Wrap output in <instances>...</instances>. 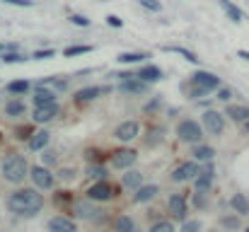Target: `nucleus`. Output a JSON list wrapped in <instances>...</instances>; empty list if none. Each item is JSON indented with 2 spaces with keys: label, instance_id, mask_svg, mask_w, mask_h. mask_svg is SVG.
I'll use <instances>...</instances> for the list:
<instances>
[{
  "label": "nucleus",
  "instance_id": "0eeeda50",
  "mask_svg": "<svg viewBox=\"0 0 249 232\" xmlns=\"http://www.w3.org/2000/svg\"><path fill=\"white\" fill-rule=\"evenodd\" d=\"M32 181H34V189H44V191H49V189H53V184H56V179H53V174L49 172V167H44V164H36V167H32Z\"/></svg>",
  "mask_w": 249,
  "mask_h": 232
},
{
  "label": "nucleus",
  "instance_id": "6e6552de",
  "mask_svg": "<svg viewBox=\"0 0 249 232\" xmlns=\"http://www.w3.org/2000/svg\"><path fill=\"white\" fill-rule=\"evenodd\" d=\"M111 196H114V189H111L107 181H97V184H92V186L87 189V198H89L92 203L111 201Z\"/></svg>",
  "mask_w": 249,
  "mask_h": 232
},
{
  "label": "nucleus",
  "instance_id": "79ce46f5",
  "mask_svg": "<svg viewBox=\"0 0 249 232\" xmlns=\"http://www.w3.org/2000/svg\"><path fill=\"white\" fill-rule=\"evenodd\" d=\"M71 22H73L75 27H89V19H87L85 15H71Z\"/></svg>",
  "mask_w": 249,
  "mask_h": 232
},
{
  "label": "nucleus",
  "instance_id": "dca6fc26",
  "mask_svg": "<svg viewBox=\"0 0 249 232\" xmlns=\"http://www.w3.org/2000/svg\"><path fill=\"white\" fill-rule=\"evenodd\" d=\"M119 89L126 92V94H143V92L148 89V82H143L141 77L136 75L133 80H124V82H119Z\"/></svg>",
  "mask_w": 249,
  "mask_h": 232
},
{
  "label": "nucleus",
  "instance_id": "cd10ccee",
  "mask_svg": "<svg viewBox=\"0 0 249 232\" xmlns=\"http://www.w3.org/2000/svg\"><path fill=\"white\" fill-rule=\"evenodd\" d=\"M5 89H7L10 94H24V92L29 89V80H12V82L5 85Z\"/></svg>",
  "mask_w": 249,
  "mask_h": 232
},
{
  "label": "nucleus",
  "instance_id": "4468645a",
  "mask_svg": "<svg viewBox=\"0 0 249 232\" xmlns=\"http://www.w3.org/2000/svg\"><path fill=\"white\" fill-rule=\"evenodd\" d=\"M225 116L230 119V121H235V124H247L249 121V107L247 104H228V109H225Z\"/></svg>",
  "mask_w": 249,
  "mask_h": 232
},
{
  "label": "nucleus",
  "instance_id": "412c9836",
  "mask_svg": "<svg viewBox=\"0 0 249 232\" xmlns=\"http://www.w3.org/2000/svg\"><path fill=\"white\" fill-rule=\"evenodd\" d=\"M99 94H102V87H97V85H92V87H83V89H78V92H75V104H87V102L97 99Z\"/></svg>",
  "mask_w": 249,
  "mask_h": 232
},
{
  "label": "nucleus",
  "instance_id": "603ef678",
  "mask_svg": "<svg viewBox=\"0 0 249 232\" xmlns=\"http://www.w3.org/2000/svg\"><path fill=\"white\" fill-rule=\"evenodd\" d=\"M245 232H249V228H245Z\"/></svg>",
  "mask_w": 249,
  "mask_h": 232
},
{
  "label": "nucleus",
  "instance_id": "2f4dec72",
  "mask_svg": "<svg viewBox=\"0 0 249 232\" xmlns=\"http://www.w3.org/2000/svg\"><path fill=\"white\" fill-rule=\"evenodd\" d=\"M167 51H172V54H179V56H184L189 63H198V58L191 54V51H186V49H181V46H167Z\"/></svg>",
  "mask_w": 249,
  "mask_h": 232
},
{
  "label": "nucleus",
  "instance_id": "a878e982",
  "mask_svg": "<svg viewBox=\"0 0 249 232\" xmlns=\"http://www.w3.org/2000/svg\"><path fill=\"white\" fill-rule=\"evenodd\" d=\"M27 111V104L22 99H10L5 104V116H22Z\"/></svg>",
  "mask_w": 249,
  "mask_h": 232
},
{
  "label": "nucleus",
  "instance_id": "49530a36",
  "mask_svg": "<svg viewBox=\"0 0 249 232\" xmlns=\"http://www.w3.org/2000/svg\"><path fill=\"white\" fill-rule=\"evenodd\" d=\"M2 2H10V5H19V7H29L32 0H2Z\"/></svg>",
  "mask_w": 249,
  "mask_h": 232
},
{
  "label": "nucleus",
  "instance_id": "e433bc0d",
  "mask_svg": "<svg viewBox=\"0 0 249 232\" xmlns=\"http://www.w3.org/2000/svg\"><path fill=\"white\" fill-rule=\"evenodd\" d=\"M138 2H141V7H145L148 12H160V10H162L160 0H138Z\"/></svg>",
  "mask_w": 249,
  "mask_h": 232
},
{
  "label": "nucleus",
  "instance_id": "20e7f679",
  "mask_svg": "<svg viewBox=\"0 0 249 232\" xmlns=\"http://www.w3.org/2000/svg\"><path fill=\"white\" fill-rule=\"evenodd\" d=\"M177 138L181 143H196L198 145L201 138H203V126L198 121H194V119H184L177 126Z\"/></svg>",
  "mask_w": 249,
  "mask_h": 232
},
{
  "label": "nucleus",
  "instance_id": "a19ab883",
  "mask_svg": "<svg viewBox=\"0 0 249 232\" xmlns=\"http://www.w3.org/2000/svg\"><path fill=\"white\" fill-rule=\"evenodd\" d=\"M41 85H53V87H58V89H66L68 82H66V80H58V77H46Z\"/></svg>",
  "mask_w": 249,
  "mask_h": 232
},
{
  "label": "nucleus",
  "instance_id": "393cba45",
  "mask_svg": "<svg viewBox=\"0 0 249 232\" xmlns=\"http://www.w3.org/2000/svg\"><path fill=\"white\" fill-rule=\"evenodd\" d=\"M114 232H138L136 228V220L131 215H119L114 220Z\"/></svg>",
  "mask_w": 249,
  "mask_h": 232
},
{
  "label": "nucleus",
  "instance_id": "a211bd4d",
  "mask_svg": "<svg viewBox=\"0 0 249 232\" xmlns=\"http://www.w3.org/2000/svg\"><path fill=\"white\" fill-rule=\"evenodd\" d=\"M46 104H56V92H51L44 85H39L36 92H34V107H46Z\"/></svg>",
  "mask_w": 249,
  "mask_h": 232
},
{
  "label": "nucleus",
  "instance_id": "a18cd8bd",
  "mask_svg": "<svg viewBox=\"0 0 249 232\" xmlns=\"http://www.w3.org/2000/svg\"><path fill=\"white\" fill-rule=\"evenodd\" d=\"M51 56H53V51H51V49H46V51H36V54H34V58H39V61L51 58Z\"/></svg>",
  "mask_w": 249,
  "mask_h": 232
},
{
  "label": "nucleus",
  "instance_id": "f8f14e48",
  "mask_svg": "<svg viewBox=\"0 0 249 232\" xmlns=\"http://www.w3.org/2000/svg\"><path fill=\"white\" fill-rule=\"evenodd\" d=\"M138 133H141L138 121H124V124L116 126L114 138H119V141H133V138H138Z\"/></svg>",
  "mask_w": 249,
  "mask_h": 232
},
{
  "label": "nucleus",
  "instance_id": "58836bf2",
  "mask_svg": "<svg viewBox=\"0 0 249 232\" xmlns=\"http://www.w3.org/2000/svg\"><path fill=\"white\" fill-rule=\"evenodd\" d=\"M194 203H196V208H201V211L208 208V198H206V194H203V191H196V194H194Z\"/></svg>",
  "mask_w": 249,
  "mask_h": 232
},
{
  "label": "nucleus",
  "instance_id": "aec40b11",
  "mask_svg": "<svg viewBox=\"0 0 249 232\" xmlns=\"http://www.w3.org/2000/svg\"><path fill=\"white\" fill-rule=\"evenodd\" d=\"M121 186L124 189H141L143 186V174L136 169H128L126 174H121Z\"/></svg>",
  "mask_w": 249,
  "mask_h": 232
},
{
  "label": "nucleus",
  "instance_id": "3c124183",
  "mask_svg": "<svg viewBox=\"0 0 249 232\" xmlns=\"http://www.w3.org/2000/svg\"><path fill=\"white\" fill-rule=\"evenodd\" d=\"M208 232H223V230H218V228H213V230H208Z\"/></svg>",
  "mask_w": 249,
  "mask_h": 232
},
{
  "label": "nucleus",
  "instance_id": "39448f33",
  "mask_svg": "<svg viewBox=\"0 0 249 232\" xmlns=\"http://www.w3.org/2000/svg\"><path fill=\"white\" fill-rule=\"evenodd\" d=\"M201 121H203V128H206L211 136H220V133L225 131V114H220V111H215V109L203 111Z\"/></svg>",
  "mask_w": 249,
  "mask_h": 232
},
{
  "label": "nucleus",
  "instance_id": "ddd939ff",
  "mask_svg": "<svg viewBox=\"0 0 249 232\" xmlns=\"http://www.w3.org/2000/svg\"><path fill=\"white\" fill-rule=\"evenodd\" d=\"M58 116V102L56 104H46V107H36L34 109V124H49Z\"/></svg>",
  "mask_w": 249,
  "mask_h": 232
},
{
  "label": "nucleus",
  "instance_id": "6ab92c4d",
  "mask_svg": "<svg viewBox=\"0 0 249 232\" xmlns=\"http://www.w3.org/2000/svg\"><path fill=\"white\" fill-rule=\"evenodd\" d=\"M49 141H51V133L49 131H36V133H32V138H29V150H46V145H49Z\"/></svg>",
  "mask_w": 249,
  "mask_h": 232
},
{
  "label": "nucleus",
  "instance_id": "bb28decb",
  "mask_svg": "<svg viewBox=\"0 0 249 232\" xmlns=\"http://www.w3.org/2000/svg\"><path fill=\"white\" fill-rule=\"evenodd\" d=\"M240 225H242V223H240V215H237V213H230V215H223V218H220V228H223V230H240Z\"/></svg>",
  "mask_w": 249,
  "mask_h": 232
},
{
  "label": "nucleus",
  "instance_id": "f03ea898",
  "mask_svg": "<svg viewBox=\"0 0 249 232\" xmlns=\"http://www.w3.org/2000/svg\"><path fill=\"white\" fill-rule=\"evenodd\" d=\"M0 172H2V179H5V181H10V184H22L24 177L32 174V167H29V162H27L24 155L10 153L2 160Z\"/></svg>",
  "mask_w": 249,
  "mask_h": 232
},
{
  "label": "nucleus",
  "instance_id": "b1692460",
  "mask_svg": "<svg viewBox=\"0 0 249 232\" xmlns=\"http://www.w3.org/2000/svg\"><path fill=\"white\" fill-rule=\"evenodd\" d=\"M191 155H194V160H196L198 164H201V162L206 164V162H213V157H215V150H213L211 145H196Z\"/></svg>",
  "mask_w": 249,
  "mask_h": 232
},
{
  "label": "nucleus",
  "instance_id": "9d476101",
  "mask_svg": "<svg viewBox=\"0 0 249 232\" xmlns=\"http://www.w3.org/2000/svg\"><path fill=\"white\" fill-rule=\"evenodd\" d=\"M136 160H138V153L131 150V148H126V150H116V153L111 155V164H114L116 169H131V167L136 164Z\"/></svg>",
  "mask_w": 249,
  "mask_h": 232
},
{
  "label": "nucleus",
  "instance_id": "1a4fd4ad",
  "mask_svg": "<svg viewBox=\"0 0 249 232\" xmlns=\"http://www.w3.org/2000/svg\"><path fill=\"white\" fill-rule=\"evenodd\" d=\"M167 211H169V215H172L174 220L186 223V198H184L181 194L169 196V201H167Z\"/></svg>",
  "mask_w": 249,
  "mask_h": 232
},
{
  "label": "nucleus",
  "instance_id": "2eb2a0df",
  "mask_svg": "<svg viewBox=\"0 0 249 232\" xmlns=\"http://www.w3.org/2000/svg\"><path fill=\"white\" fill-rule=\"evenodd\" d=\"M158 194H160V186H155V184H143L141 189H136L133 203H150Z\"/></svg>",
  "mask_w": 249,
  "mask_h": 232
},
{
  "label": "nucleus",
  "instance_id": "37998d69",
  "mask_svg": "<svg viewBox=\"0 0 249 232\" xmlns=\"http://www.w3.org/2000/svg\"><path fill=\"white\" fill-rule=\"evenodd\" d=\"M218 99H220V102H230V99H232V89L220 87V89H218Z\"/></svg>",
  "mask_w": 249,
  "mask_h": 232
},
{
  "label": "nucleus",
  "instance_id": "7ed1b4c3",
  "mask_svg": "<svg viewBox=\"0 0 249 232\" xmlns=\"http://www.w3.org/2000/svg\"><path fill=\"white\" fill-rule=\"evenodd\" d=\"M220 77L215 73H208V71H196L191 80H189V97L191 99H198V97H206L211 92H218L220 89Z\"/></svg>",
  "mask_w": 249,
  "mask_h": 232
},
{
  "label": "nucleus",
  "instance_id": "09e8293b",
  "mask_svg": "<svg viewBox=\"0 0 249 232\" xmlns=\"http://www.w3.org/2000/svg\"><path fill=\"white\" fill-rule=\"evenodd\" d=\"M237 56H240V58H245V61L249 63V51H237Z\"/></svg>",
  "mask_w": 249,
  "mask_h": 232
},
{
  "label": "nucleus",
  "instance_id": "4c0bfd02",
  "mask_svg": "<svg viewBox=\"0 0 249 232\" xmlns=\"http://www.w3.org/2000/svg\"><path fill=\"white\" fill-rule=\"evenodd\" d=\"M201 220H186V223H181V232H201Z\"/></svg>",
  "mask_w": 249,
  "mask_h": 232
},
{
  "label": "nucleus",
  "instance_id": "c03bdc74",
  "mask_svg": "<svg viewBox=\"0 0 249 232\" xmlns=\"http://www.w3.org/2000/svg\"><path fill=\"white\" fill-rule=\"evenodd\" d=\"M107 22H109V27H121V24H124V19H121V17H116V15H109V17H107Z\"/></svg>",
  "mask_w": 249,
  "mask_h": 232
},
{
  "label": "nucleus",
  "instance_id": "9b49d317",
  "mask_svg": "<svg viewBox=\"0 0 249 232\" xmlns=\"http://www.w3.org/2000/svg\"><path fill=\"white\" fill-rule=\"evenodd\" d=\"M49 232H78V223L68 215H53L49 220Z\"/></svg>",
  "mask_w": 249,
  "mask_h": 232
},
{
  "label": "nucleus",
  "instance_id": "f257e3e1",
  "mask_svg": "<svg viewBox=\"0 0 249 232\" xmlns=\"http://www.w3.org/2000/svg\"><path fill=\"white\" fill-rule=\"evenodd\" d=\"M7 208L17 215H34L44 208V196L39 189H17L7 196Z\"/></svg>",
  "mask_w": 249,
  "mask_h": 232
},
{
  "label": "nucleus",
  "instance_id": "ea45409f",
  "mask_svg": "<svg viewBox=\"0 0 249 232\" xmlns=\"http://www.w3.org/2000/svg\"><path fill=\"white\" fill-rule=\"evenodd\" d=\"M162 136H165V131H162V128H160V131H158V128H155V131H150V138H148V141H145V143H148V145H150V148H153V145H155V143H158V141H160V143H162Z\"/></svg>",
  "mask_w": 249,
  "mask_h": 232
},
{
  "label": "nucleus",
  "instance_id": "5701e85b",
  "mask_svg": "<svg viewBox=\"0 0 249 232\" xmlns=\"http://www.w3.org/2000/svg\"><path fill=\"white\" fill-rule=\"evenodd\" d=\"M136 75L141 77L143 82H148V85H150V82H158V80H162V71H160L158 66H143V68H141Z\"/></svg>",
  "mask_w": 249,
  "mask_h": 232
},
{
  "label": "nucleus",
  "instance_id": "c85d7f7f",
  "mask_svg": "<svg viewBox=\"0 0 249 232\" xmlns=\"http://www.w3.org/2000/svg\"><path fill=\"white\" fill-rule=\"evenodd\" d=\"M87 177H92L94 181H104L107 179V167L104 164H89L87 167Z\"/></svg>",
  "mask_w": 249,
  "mask_h": 232
},
{
  "label": "nucleus",
  "instance_id": "de8ad7c7",
  "mask_svg": "<svg viewBox=\"0 0 249 232\" xmlns=\"http://www.w3.org/2000/svg\"><path fill=\"white\" fill-rule=\"evenodd\" d=\"M73 174H75L73 169H61V177H63V179H73Z\"/></svg>",
  "mask_w": 249,
  "mask_h": 232
},
{
  "label": "nucleus",
  "instance_id": "4be33fe9",
  "mask_svg": "<svg viewBox=\"0 0 249 232\" xmlns=\"http://www.w3.org/2000/svg\"><path fill=\"white\" fill-rule=\"evenodd\" d=\"M230 208L242 218V215H249V198L247 194H235L232 198H230Z\"/></svg>",
  "mask_w": 249,
  "mask_h": 232
},
{
  "label": "nucleus",
  "instance_id": "f3484780",
  "mask_svg": "<svg viewBox=\"0 0 249 232\" xmlns=\"http://www.w3.org/2000/svg\"><path fill=\"white\" fill-rule=\"evenodd\" d=\"M73 213H75L78 218H83V220H94V218H97V208L92 206L89 198H87V201H78V203L73 206Z\"/></svg>",
  "mask_w": 249,
  "mask_h": 232
},
{
  "label": "nucleus",
  "instance_id": "423d86ee",
  "mask_svg": "<svg viewBox=\"0 0 249 232\" xmlns=\"http://www.w3.org/2000/svg\"><path fill=\"white\" fill-rule=\"evenodd\" d=\"M198 172H201V164H198L196 160L181 162V164H179V167L172 172V181H177V184L191 181V179H196V177H198Z\"/></svg>",
  "mask_w": 249,
  "mask_h": 232
},
{
  "label": "nucleus",
  "instance_id": "f704fd0d",
  "mask_svg": "<svg viewBox=\"0 0 249 232\" xmlns=\"http://www.w3.org/2000/svg\"><path fill=\"white\" fill-rule=\"evenodd\" d=\"M92 51V46H71V49H66L63 51V56H83V54H89Z\"/></svg>",
  "mask_w": 249,
  "mask_h": 232
},
{
  "label": "nucleus",
  "instance_id": "c756f323",
  "mask_svg": "<svg viewBox=\"0 0 249 232\" xmlns=\"http://www.w3.org/2000/svg\"><path fill=\"white\" fill-rule=\"evenodd\" d=\"M0 61L2 63H22V61H27V56L19 51H7V54H0Z\"/></svg>",
  "mask_w": 249,
  "mask_h": 232
},
{
  "label": "nucleus",
  "instance_id": "473e14b6",
  "mask_svg": "<svg viewBox=\"0 0 249 232\" xmlns=\"http://www.w3.org/2000/svg\"><path fill=\"white\" fill-rule=\"evenodd\" d=\"M150 232H174V225H172L169 220H155Z\"/></svg>",
  "mask_w": 249,
  "mask_h": 232
},
{
  "label": "nucleus",
  "instance_id": "8fccbe9b",
  "mask_svg": "<svg viewBox=\"0 0 249 232\" xmlns=\"http://www.w3.org/2000/svg\"><path fill=\"white\" fill-rule=\"evenodd\" d=\"M245 133H247V136H249V121H247V124H245Z\"/></svg>",
  "mask_w": 249,
  "mask_h": 232
},
{
  "label": "nucleus",
  "instance_id": "72a5a7b5",
  "mask_svg": "<svg viewBox=\"0 0 249 232\" xmlns=\"http://www.w3.org/2000/svg\"><path fill=\"white\" fill-rule=\"evenodd\" d=\"M56 162H58V153L56 150H44V155H41V164L44 167H51Z\"/></svg>",
  "mask_w": 249,
  "mask_h": 232
},
{
  "label": "nucleus",
  "instance_id": "c9c22d12",
  "mask_svg": "<svg viewBox=\"0 0 249 232\" xmlns=\"http://www.w3.org/2000/svg\"><path fill=\"white\" fill-rule=\"evenodd\" d=\"M225 12H228V17H230L232 22H242V10H240L237 5H232V2H230V5L225 7Z\"/></svg>",
  "mask_w": 249,
  "mask_h": 232
},
{
  "label": "nucleus",
  "instance_id": "7c9ffc66",
  "mask_svg": "<svg viewBox=\"0 0 249 232\" xmlns=\"http://www.w3.org/2000/svg\"><path fill=\"white\" fill-rule=\"evenodd\" d=\"M143 58H148L145 54H119V63H141Z\"/></svg>",
  "mask_w": 249,
  "mask_h": 232
}]
</instances>
